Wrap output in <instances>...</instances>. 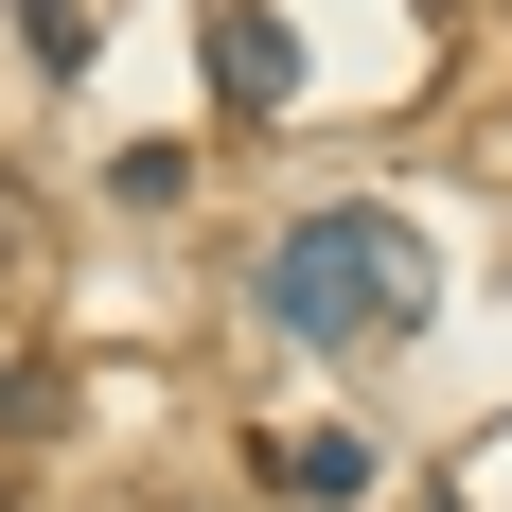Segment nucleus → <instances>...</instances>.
Wrapping results in <instances>:
<instances>
[{
  "mask_svg": "<svg viewBox=\"0 0 512 512\" xmlns=\"http://www.w3.org/2000/svg\"><path fill=\"white\" fill-rule=\"evenodd\" d=\"M18 36H36V71H89V0H18Z\"/></svg>",
  "mask_w": 512,
  "mask_h": 512,
  "instance_id": "nucleus-4",
  "label": "nucleus"
},
{
  "mask_svg": "<svg viewBox=\"0 0 512 512\" xmlns=\"http://www.w3.org/2000/svg\"><path fill=\"white\" fill-rule=\"evenodd\" d=\"M424 512H442V495H424Z\"/></svg>",
  "mask_w": 512,
  "mask_h": 512,
  "instance_id": "nucleus-5",
  "label": "nucleus"
},
{
  "mask_svg": "<svg viewBox=\"0 0 512 512\" xmlns=\"http://www.w3.org/2000/svg\"><path fill=\"white\" fill-rule=\"evenodd\" d=\"M265 318H283L301 354H389V336L442 318V265H424V230H389V212H301V230L265 248Z\"/></svg>",
  "mask_w": 512,
  "mask_h": 512,
  "instance_id": "nucleus-1",
  "label": "nucleus"
},
{
  "mask_svg": "<svg viewBox=\"0 0 512 512\" xmlns=\"http://www.w3.org/2000/svg\"><path fill=\"white\" fill-rule=\"evenodd\" d=\"M265 495H301V512H354V495H371V442H336V424H283V442H265Z\"/></svg>",
  "mask_w": 512,
  "mask_h": 512,
  "instance_id": "nucleus-3",
  "label": "nucleus"
},
{
  "mask_svg": "<svg viewBox=\"0 0 512 512\" xmlns=\"http://www.w3.org/2000/svg\"><path fill=\"white\" fill-rule=\"evenodd\" d=\"M212 106H230V124H283V106H301V36H283L265 0H212Z\"/></svg>",
  "mask_w": 512,
  "mask_h": 512,
  "instance_id": "nucleus-2",
  "label": "nucleus"
}]
</instances>
